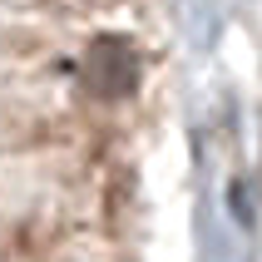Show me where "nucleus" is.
<instances>
[{
  "label": "nucleus",
  "mask_w": 262,
  "mask_h": 262,
  "mask_svg": "<svg viewBox=\"0 0 262 262\" xmlns=\"http://www.w3.org/2000/svg\"><path fill=\"white\" fill-rule=\"evenodd\" d=\"M89 84L94 94L104 99H124L134 84H139V55H134L129 40H119V35H104V40L89 45Z\"/></svg>",
  "instance_id": "obj_1"
}]
</instances>
